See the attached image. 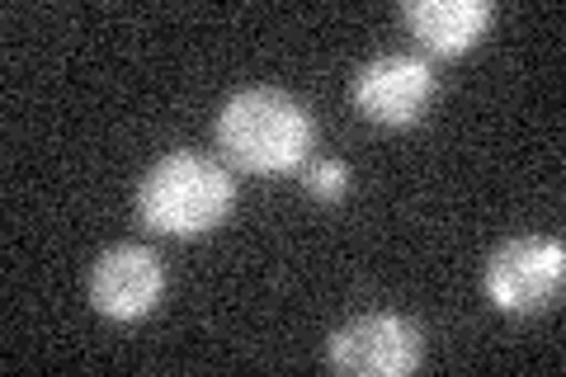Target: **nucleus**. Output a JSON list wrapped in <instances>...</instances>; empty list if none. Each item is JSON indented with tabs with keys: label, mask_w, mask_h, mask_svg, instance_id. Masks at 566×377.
I'll list each match as a JSON object with an SVG mask.
<instances>
[{
	"label": "nucleus",
	"mask_w": 566,
	"mask_h": 377,
	"mask_svg": "<svg viewBox=\"0 0 566 377\" xmlns=\"http://www.w3.org/2000/svg\"><path fill=\"white\" fill-rule=\"evenodd\" d=\"M218 151L245 175H289L316 147V123L307 104L274 85L237 90L218 109Z\"/></svg>",
	"instance_id": "obj_1"
},
{
	"label": "nucleus",
	"mask_w": 566,
	"mask_h": 377,
	"mask_svg": "<svg viewBox=\"0 0 566 377\" xmlns=\"http://www.w3.org/2000/svg\"><path fill=\"white\" fill-rule=\"evenodd\" d=\"M237 203V185L218 160L203 151H170L142 175L137 185V218L156 237L193 241L227 222Z\"/></svg>",
	"instance_id": "obj_2"
},
{
	"label": "nucleus",
	"mask_w": 566,
	"mask_h": 377,
	"mask_svg": "<svg viewBox=\"0 0 566 377\" xmlns=\"http://www.w3.org/2000/svg\"><path fill=\"white\" fill-rule=\"evenodd\" d=\"M566 283V250L557 237H515L491 250L482 269V289L495 312L534 316L562 297Z\"/></svg>",
	"instance_id": "obj_3"
},
{
	"label": "nucleus",
	"mask_w": 566,
	"mask_h": 377,
	"mask_svg": "<svg viewBox=\"0 0 566 377\" xmlns=\"http://www.w3.org/2000/svg\"><path fill=\"white\" fill-rule=\"evenodd\" d=\"M424 358V335L397 312L354 316L326 339V364L349 377H406Z\"/></svg>",
	"instance_id": "obj_4"
},
{
	"label": "nucleus",
	"mask_w": 566,
	"mask_h": 377,
	"mask_svg": "<svg viewBox=\"0 0 566 377\" xmlns=\"http://www.w3.org/2000/svg\"><path fill=\"white\" fill-rule=\"evenodd\" d=\"M439 95L434 66L416 57V52H382V57L364 62L349 81V100L368 123L378 128H411V123L430 109Z\"/></svg>",
	"instance_id": "obj_5"
},
{
	"label": "nucleus",
	"mask_w": 566,
	"mask_h": 377,
	"mask_svg": "<svg viewBox=\"0 0 566 377\" xmlns=\"http://www.w3.org/2000/svg\"><path fill=\"white\" fill-rule=\"evenodd\" d=\"M166 293V264L147 245H109L91 264V307L109 321H142Z\"/></svg>",
	"instance_id": "obj_6"
},
{
	"label": "nucleus",
	"mask_w": 566,
	"mask_h": 377,
	"mask_svg": "<svg viewBox=\"0 0 566 377\" xmlns=\"http://www.w3.org/2000/svg\"><path fill=\"white\" fill-rule=\"evenodd\" d=\"M491 20H495L491 0H406L401 6V24L434 57H463V52H472L486 39Z\"/></svg>",
	"instance_id": "obj_7"
},
{
	"label": "nucleus",
	"mask_w": 566,
	"mask_h": 377,
	"mask_svg": "<svg viewBox=\"0 0 566 377\" xmlns=\"http://www.w3.org/2000/svg\"><path fill=\"white\" fill-rule=\"evenodd\" d=\"M303 189L312 193V199H322V203H335V199H345V189H349V160H312L307 175H303Z\"/></svg>",
	"instance_id": "obj_8"
}]
</instances>
